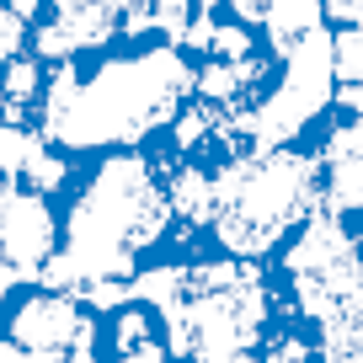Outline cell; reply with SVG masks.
I'll use <instances>...</instances> for the list:
<instances>
[{
  "label": "cell",
  "instance_id": "cell-27",
  "mask_svg": "<svg viewBox=\"0 0 363 363\" xmlns=\"http://www.w3.org/2000/svg\"><path fill=\"white\" fill-rule=\"evenodd\" d=\"M358 251H363V230H358Z\"/></svg>",
  "mask_w": 363,
  "mask_h": 363
},
{
  "label": "cell",
  "instance_id": "cell-28",
  "mask_svg": "<svg viewBox=\"0 0 363 363\" xmlns=\"http://www.w3.org/2000/svg\"><path fill=\"white\" fill-rule=\"evenodd\" d=\"M0 107H6V91H0Z\"/></svg>",
  "mask_w": 363,
  "mask_h": 363
},
{
  "label": "cell",
  "instance_id": "cell-22",
  "mask_svg": "<svg viewBox=\"0 0 363 363\" xmlns=\"http://www.w3.org/2000/svg\"><path fill=\"white\" fill-rule=\"evenodd\" d=\"M16 284H22V272H16V267H11V262H6V257H0V299L11 294V289H16Z\"/></svg>",
  "mask_w": 363,
  "mask_h": 363
},
{
  "label": "cell",
  "instance_id": "cell-23",
  "mask_svg": "<svg viewBox=\"0 0 363 363\" xmlns=\"http://www.w3.org/2000/svg\"><path fill=\"white\" fill-rule=\"evenodd\" d=\"M6 6H11V11L22 16V22H33V16H38V6H43V0H6Z\"/></svg>",
  "mask_w": 363,
  "mask_h": 363
},
{
  "label": "cell",
  "instance_id": "cell-6",
  "mask_svg": "<svg viewBox=\"0 0 363 363\" xmlns=\"http://www.w3.org/2000/svg\"><path fill=\"white\" fill-rule=\"evenodd\" d=\"M54 251H59V240H54V214H48L43 193L11 182L6 208H0V257L22 272V284H38V272H43V262Z\"/></svg>",
  "mask_w": 363,
  "mask_h": 363
},
{
  "label": "cell",
  "instance_id": "cell-12",
  "mask_svg": "<svg viewBox=\"0 0 363 363\" xmlns=\"http://www.w3.org/2000/svg\"><path fill=\"white\" fill-rule=\"evenodd\" d=\"M43 150H48L43 134H33L22 123H0V177H22Z\"/></svg>",
  "mask_w": 363,
  "mask_h": 363
},
{
  "label": "cell",
  "instance_id": "cell-14",
  "mask_svg": "<svg viewBox=\"0 0 363 363\" xmlns=\"http://www.w3.org/2000/svg\"><path fill=\"white\" fill-rule=\"evenodd\" d=\"M150 337H155V320L145 315V305H139V299H134V305H123V315L113 320V347L118 352H134L139 342H150Z\"/></svg>",
  "mask_w": 363,
  "mask_h": 363
},
{
  "label": "cell",
  "instance_id": "cell-5",
  "mask_svg": "<svg viewBox=\"0 0 363 363\" xmlns=\"http://www.w3.org/2000/svg\"><path fill=\"white\" fill-rule=\"evenodd\" d=\"M284 59H289V75L267 102L219 118L225 139H246L251 150H278L331 102V91H337V48H331L326 27H310L305 38H294L284 48Z\"/></svg>",
  "mask_w": 363,
  "mask_h": 363
},
{
  "label": "cell",
  "instance_id": "cell-26",
  "mask_svg": "<svg viewBox=\"0 0 363 363\" xmlns=\"http://www.w3.org/2000/svg\"><path fill=\"white\" fill-rule=\"evenodd\" d=\"M198 6H203V11H214V6H219V0H198Z\"/></svg>",
  "mask_w": 363,
  "mask_h": 363
},
{
  "label": "cell",
  "instance_id": "cell-10",
  "mask_svg": "<svg viewBox=\"0 0 363 363\" xmlns=\"http://www.w3.org/2000/svg\"><path fill=\"white\" fill-rule=\"evenodd\" d=\"M171 193V208H177L187 225H203V219H214V177L198 166H182L177 182L166 187Z\"/></svg>",
  "mask_w": 363,
  "mask_h": 363
},
{
  "label": "cell",
  "instance_id": "cell-2",
  "mask_svg": "<svg viewBox=\"0 0 363 363\" xmlns=\"http://www.w3.org/2000/svg\"><path fill=\"white\" fill-rule=\"evenodd\" d=\"M171 214H177L171 193L155 182L150 160L145 155H113L91 177V187L80 193L65 246L43 262L38 284L59 289V294H86L91 284L128 278L139 251L166 235Z\"/></svg>",
  "mask_w": 363,
  "mask_h": 363
},
{
  "label": "cell",
  "instance_id": "cell-4",
  "mask_svg": "<svg viewBox=\"0 0 363 363\" xmlns=\"http://www.w3.org/2000/svg\"><path fill=\"white\" fill-rule=\"evenodd\" d=\"M294 299L320 331L326 363H363V251L342 230V214L310 208L305 235L284 257Z\"/></svg>",
  "mask_w": 363,
  "mask_h": 363
},
{
  "label": "cell",
  "instance_id": "cell-20",
  "mask_svg": "<svg viewBox=\"0 0 363 363\" xmlns=\"http://www.w3.org/2000/svg\"><path fill=\"white\" fill-rule=\"evenodd\" d=\"M305 358H310V352H305V342H299V337H278L262 363H305Z\"/></svg>",
  "mask_w": 363,
  "mask_h": 363
},
{
  "label": "cell",
  "instance_id": "cell-9",
  "mask_svg": "<svg viewBox=\"0 0 363 363\" xmlns=\"http://www.w3.org/2000/svg\"><path fill=\"white\" fill-rule=\"evenodd\" d=\"M59 22H65V33H69V54L102 48L107 38L118 33V11L107 6V0H86V6H75V11H59Z\"/></svg>",
  "mask_w": 363,
  "mask_h": 363
},
{
  "label": "cell",
  "instance_id": "cell-13",
  "mask_svg": "<svg viewBox=\"0 0 363 363\" xmlns=\"http://www.w3.org/2000/svg\"><path fill=\"white\" fill-rule=\"evenodd\" d=\"M38 86H43V59H6V75H0V91L11 96V102H33L38 96Z\"/></svg>",
  "mask_w": 363,
  "mask_h": 363
},
{
  "label": "cell",
  "instance_id": "cell-11",
  "mask_svg": "<svg viewBox=\"0 0 363 363\" xmlns=\"http://www.w3.org/2000/svg\"><path fill=\"white\" fill-rule=\"evenodd\" d=\"M320 171H326V208L331 214L363 208V150L342 155V160H320Z\"/></svg>",
  "mask_w": 363,
  "mask_h": 363
},
{
  "label": "cell",
  "instance_id": "cell-17",
  "mask_svg": "<svg viewBox=\"0 0 363 363\" xmlns=\"http://www.w3.org/2000/svg\"><path fill=\"white\" fill-rule=\"evenodd\" d=\"M65 171H69V166H65V155H48V150H43V155H38L33 166L22 171V182L33 187V193H54L59 182H65Z\"/></svg>",
  "mask_w": 363,
  "mask_h": 363
},
{
  "label": "cell",
  "instance_id": "cell-18",
  "mask_svg": "<svg viewBox=\"0 0 363 363\" xmlns=\"http://www.w3.org/2000/svg\"><path fill=\"white\" fill-rule=\"evenodd\" d=\"M208 54H225V59H246L251 54V33L246 27H214V48H208Z\"/></svg>",
  "mask_w": 363,
  "mask_h": 363
},
{
  "label": "cell",
  "instance_id": "cell-15",
  "mask_svg": "<svg viewBox=\"0 0 363 363\" xmlns=\"http://www.w3.org/2000/svg\"><path fill=\"white\" fill-rule=\"evenodd\" d=\"M171 123H177V145H182V150H193V145H203V139L219 128V107H214V102H198L193 113L171 118Z\"/></svg>",
  "mask_w": 363,
  "mask_h": 363
},
{
  "label": "cell",
  "instance_id": "cell-8",
  "mask_svg": "<svg viewBox=\"0 0 363 363\" xmlns=\"http://www.w3.org/2000/svg\"><path fill=\"white\" fill-rule=\"evenodd\" d=\"M262 27L272 33V48L284 54L294 38H305L310 27L326 22V0H262Z\"/></svg>",
  "mask_w": 363,
  "mask_h": 363
},
{
  "label": "cell",
  "instance_id": "cell-16",
  "mask_svg": "<svg viewBox=\"0 0 363 363\" xmlns=\"http://www.w3.org/2000/svg\"><path fill=\"white\" fill-rule=\"evenodd\" d=\"M331 48H337V80H363V22L342 27L331 38Z\"/></svg>",
  "mask_w": 363,
  "mask_h": 363
},
{
  "label": "cell",
  "instance_id": "cell-24",
  "mask_svg": "<svg viewBox=\"0 0 363 363\" xmlns=\"http://www.w3.org/2000/svg\"><path fill=\"white\" fill-rule=\"evenodd\" d=\"M75 6H86V0H54V11H75Z\"/></svg>",
  "mask_w": 363,
  "mask_h": 363
},
{
  "label": "cell",
  "instance_id": "cell-19",
  "mask_svg": "<svg viewBox=\"0 0 363 363\" xmlns=\"http://www.w3.org/2000/svg\"><path fill=\"white\" fill-rule=\"evenodd\" d=\"M22 38H27V22L11 11V6H6V11H0V65H6V59L22 48Z\"/></svg>",
  "mask_w": 363,
  "mask_h": 363
},
{
  "label": "cell",
  "instance_id": "cell-21",
  "mask_svg": "<svg viewBox=\"0 0 363 363\" xmlns=\"http://www.w3.org/2000/svg\"><path fill=\"white\" fill-rule=\"evenodd\" d=\"M118 363H171V352L160 347L155 337H150V342H139L134 352H118Z\"/></svg>",
  "mask_w": 363,
  "mask_h": 363
},
{
  "label": "cell",
  "instance_id": "cell-25",
  "mask_svg": "<svg viewBox=\"0 0 363 363\" xmlns=\"http://www.w3.org/2000/svg\"><path fill=\"white\" fill-rule=\"evenodd\" d=\"M107 6H113V11H123V6H139V0H107Z\"/></svg>",
  "mask_w": 363,
  "mask_h": 363
},
{
  "label": "cell",
  "instance_id": "cell-1",
  "mask_svg": "<svg viewBox=\"0 0 363 363\" xmlns=\"http://www.w3.org/2000/svg\"><path fill=\"white\" fill-rule=\"evenodd\" d=\"M187 91H193V65L182 59V48L107 59L96 65V75H80L65 59L43 102V139L59 150L139 145L182 113Z\"/></svg>",
  "mask_w": 363,
  "mask_h": 363
},
{
  "label": "cell",
  "instance_id": "cell-3",
  "mask_svg": "<svg viewBox=\"0 0 363 363\" xmlns=\"http://www.w3.org/2000/svg\"><path fill=\"white\" fill-rule=\"evenodd\" d=\"M320 198V155L251 150L214 171V235L230 257H262Z\"/></svg>",
  "mask_w": 363,
  "mask_h": 363
},
{
  "label": "cell",
  "instance_id": "cell-7",
  "mask_svg": "<svg viewBox=\"0 0 363 363\" xmlns=\"http://www.w3.org/2000/svg\"><path fill=\"white\" fill-rule=\"evenodd\" d=\"M80 320H86V315L75 310V294L48 289V294H33V299L16 305L11 342H16V347H33V352H65L69 342H75Z\"/></svg>",
  "mask_w": 363,
  "mask_h": 363
}]
</instances>
